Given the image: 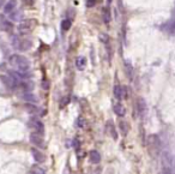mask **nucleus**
I'll return each mask as SVG.
<instances>
[{
    "mask_svg": "<svg viewBox=\"0 0 175 174\" xmlns=\"http://www.w3.org/2000/svg\"><path fill=\"white\" fill-rule=\"evenodd\" d=\"M29 126H30L31 128H34L36 132L41 133V135H43V132H45V126H43V123H42L41 120L36 119V118L30 119V121H29Z\"/></svg>",
    "mask_w": 175,
    "mask_h": 174,
    "instance_id": "20e7f679",
    "label": "nucleus"
},
{
    "mask_svg": "<svg viewBox=\"0 0 175 174\" xmlns=\"http://www.w3.org/2000/svg\"><path fill=\"white\" fill-rule=\"evenodd\" d=\"M16 7H17V1L16 0H8V2H6L5 6H4V12L10 15Z\"/></svg>",
    "mask_w": 175,
    "mask_h": 174,
    "instance_id": "9b49d317",
    "label": "nucleus"
},
{
    "mask_svg": "<svg viewBox=\"0 0 175 174\" xmlns=\"http://www.w3.org/2000/svg\"><path fill=\"white\" fill-rule=\"evenodd\" d=\"M10 64L15 67L17 71L24 72L30 70V63L29 60L23 56H18V54H13L10 56Z\"/></svg>",
    "mask_w": 175,
    "mask_h": 174,
    "instance_id": "f257e3e1",
    "label": "nucleus"
},
{
    "mask_svg": "<svg viewBox=\"0 0 175 174\" xmlns=\"http://www.w3.org/2000/svg\"><path fill=\"white\" fill-rule=\"evenodd\" d=\"M107 131H108V133H110V136L114 138V139H116L118 138V133H116V130H115L114 125H113V123L112 121H108L107 123Z\"/></svg>",
    "mask_w": 175,
    "mask_h": 174,
    "instance_id": "dca6fc26",
    "label": "nucleus"
},
{
    "mask_svg": "<svg viewBox=\"0 0 175 174\" xmlns=\"http://www.w3.org/2000/svg\"><path fill=\"white\" fill-rule=\"evenodd\" d=\"M4 2H5V0H0V7H2V5H4Z\"/></svg>",
    "mask_w": 175,
    "mask_h": 174,
    "instance_id": "f704fd0d",
    "label": "nucleus"
},
{
    "mask_svg": "<svg viewBox=\"0 0 175 174\" xmlns=\"http://www.w3.org/2000/svg\"><path fill=\"white\" fill-rule=\"evenodd\" d=\"M103 19H105V23H109V21H110V13L108 12V8H105L103 10Z\"/></svg>",
    "mask_w": 175,
    "mask_h": 174,
    "instance_id": "a878e982",
    "label": "nucleus"
},
{
    "mask_svg": "<svg viewBox=\"0 0 175 174\" xmlns=\"http://www.w3.org/2000/svg\"><path fill=\"white\" fill-rule=\"evenodd\" d=\"M19 43H21V39H19L18 36H13V37H12V46H13V48L18 49Z\"/></svg>",
    "mask_w": 175,
    "mask_h": 174,
    "instance_id": "b1692460",
    "label": "nucleus"
},
{
    "mask_svg": "<svg viewBox=\"0 0 175 174\" xmlns=\"http://www.w3.org/2000/svg\"><path fill=\"white\" fill-rule=\"evenodd\" d=\"M42 88H43L45 90H47V89L49 88V84H48V80H43V82H42Z\"/></svg>",
    "mask_w": 175,
    "mask_h": 174,
    "instance_id": "cd10ccee",
    "label": "nucleus"
},
{
    "mask_svg": "<svg viewBox=\"0 0 175 174\" xmlns=\"http://www.w3.org/2000/svg\"><path fill=\"white\" fill-rule=\"evenodd\" d=\"M30 47H31V41H29V40H22L21 39V43H19L18 51L25 52V51L30 49Z\"/></svg>",
    "mask_w": 175,
    "mask_h": 174,
    "instance_id": "2eb2a0df",
    "label": "nucleus"
},
{
    "mask_svg": "<svg viewBox=\"0 0 175 174\" xmlns=\"http://www.w3.org/2000/svg\"><path fill=\"white\" fill-rule=\"evenodd\" d=\"M73 147H75V148H78V141H77V139L73 141Z\"/></svg>",
    "mask_w": 175,
    "mask_h": 174,
    "instance_id": "72a5a7b5",
    "label": "nucleus"
},
{
    "mask_svg": "<svg viewBox=\"0 0 175 174\" xmlns=\"http://www.w3.org/2000/svg\"><path fill=\"white\" fill-rule=\"evenodd\" d=\"M114 96H115V99H118L119 101L126 99V97H127V90H126V88L122 87V85H115Z\"/></svg>",
    "mask_w": 175,
    "mask_h": 174,
    "instance_id": "0eeeda50",
    "label": "nucleus"
},
{
    "mask_svg": "<svg viewBox=\"0 0 175 174\" xmlns=\"http://www.w3.org/2000/svg\"><path fill=\"white\" fill-rule=\"evenodd\" d=\"M89 157H90V161H91L92 163H100V161H101V155H100L99 151L96 150H91L89 152Z\"/></svg>",
    "mask_w": 175,
    "mask_h": 174,
    "instance_id": "4468645a",
    "label": "nucleus"
},
{
    "mask_svg": "<svg viewBox=\"0 0 175 174\" xmlns=\"http://www.w3.org/2000/svg\"><path fill=\"white\" fill-rule=\"evenodd\" d=\"M21 87H22L24 91H31L34 89V84L32 83H22Z\"/></svg>",
    "mask_w": 175,
    "mask_h": 174,
    "instance_id": "5701e85b",
    "label": "nucleus"
},
{
    "mask_svg": "<svg viewBox=\"0 0 175 174\" xmlns=\"http://www.w3.org/2000/svg\"><path fill=\"white\" fill-rule=\"evenodd\" d=\"M86 66V58L85 56H78L76 59V67L79 71H83Z\"/></svg>",
    "mask_w": 175,
    "mask_h": 174,
    "instance_id": "ddd939ff",
    "label": "nucleus"
},
{
    "mask_svg": "<svg viewBox=\"0 0 175 174\" xmlns=\"http://www.w3.org/2000/svg\"><path fill=\"white\" fill-rule=\"evenodd\" d=\"M0 27H1V29H2L4 31H6V32H11L13 30V24L11 23V22H8V21H4L2 23L0 24Z\"/></svg>",
    "mask_w": 175,
    "mask_h": 174,
    "instance_id": "a211bd4d",
    "label": "nucleus"
},
{
    "mask_svg": "<svg viewBox=\"0 0 175 174\" xmlns=\"http://www.w3.org/2000/svg\"><path fill=\"white\" fill-rule=\"evenodd\" d=\"M30 142L36 145L37 148H43L45 147V141H43V137L41 133H31L30 135Z\"/></svg>",
    "mask_w": 175,
    "mask_h": 174,
    "instance_id": "423d86ee",
    "label": "nucleus"
},
{
    "mask_svg": "<svg viewBox=\"0 0 175 174\" xmlns=\"http://www.w3.org/2000/svg\"><path fill=\"white\" fill-rule=\"evenodd\" d=\"M71 21L70 19H64L62 22H61V28H62V30H69L70 28H71Z\"/></svg>",
    "mask_w": 175,
    "mask_h": 174,
    "instance_id": "4be33fe9",
    "label": "nucleus"
},
{
    "mask_svg": "<svg viewBox=\"0 0 175 174\" xmlns=\"http://www.w3.org/2000/svg\"><path fill=\"white\" fill-rule=\"evenodd\" d=\"M95 2H96V0H91V1L89 0V1L86 2V6H88V7H91V6H94V5H95Z\"/></svg>",
    "mask_w": 175,
    "mask_h": 174,
    "instance_id": "c85d7f7f",
    "label": "nucleus"
},
{
    "mask_svg": "<svg viewBox=\"0 0 175 174\" xmlns=\"http://www.w3.org/2000/svg\"><path fill=\"white\" fill-rule=\"evenodd\" d=\"M137 109H138V113H139L140 117H143L145 113H146L148 107H146V103H145L144 99H142V97L137 99Z\"/></svg>",
    "mask_w": 175,
    "mask_h": 174,
    "instance_id": "6e6552de",
    "label": "nucleus"
},
{
    "mask_svg": "<svg viewBox=\"0 0 175 174\" xmlns=\"http://www.w3.org/2000/svg\"><path fill=\"white\" fill-rule=\"evenodd\" d=\"M37 25V21L36 19H27V21H23L18 24L17 27V30L21 35H28L30 34L34 28Z\"/></svg>",
    "mask_w": 175,
    "mask_h": 174,
    "instance_id": "f03ea898",
    "label": "nucleus"
},
{
    "mask_svg": "<svg viewBox=\"0 0 175 174\" xmlns=\"http://www.w3.org/2000/svg\"><path fill=\"white\" fill-rule=\"evenodd\" d=\"M23 99L27 102H31V103L37 102V97L34 95L32 93H30V91H25V94L23 95Z\"/></svg>",
    "mask_w": 175,
    "mask_h": 174,
    "instance_id": "f3484780",
    "label": "nucleus"
},
{
    "mask_svg": "<svg viewBox=\"0 0 175 174\" xmlns=\"http://www.w3.org/2000/svg\"><path fill=\"white\" fill-rule=\"evenodd\" d=\"M119 127H120V130H121V132H122V135L124 136H126L127 135V132H129V125L125 123V121H120L119 123Z\"/></svg>",
    "mask_w": 175,
    "mask_h": 174,
    "instance_id": "aec40b11",
    "label": "nucleus"
},
{
    "mask_svg": "<svg viewBox=\"0 0 175 174\" xmlns=\"http://www.w3.org/2000/svg\"><path fill=\"white\" fill-rule=\"evenodd\" d=\"M77 125H78V127H80V128H85L86 127V120L84 118H78V123H77Z\"/></svg>",
    "mask_w": 175,
    "mask_h": 174,
    "instance_id": "393cba45",
    "label": "nucleus"
},
{
    "mask_svg": "<svg viewBox=\"0 0 175 174\" xmlns=\"http://www.w3.org/2000/svg\"><path fill=\"white\" fill-rule=\"evenodd\" d=\"M125 71L127 73V77H129V79H132V77H133V69H132V66L129 64H125Z\"/></svg>",
    "mask_w": 175,
    "mask_h": 174,
    "instance_id": "412c9836",
    "label": "nucleus"
},
{
    "mask_svg": "<svg viewBox=\"0 0 175 174\" xmlns=\"http://www.w3.org/2000/svg\"><path fill=\"white\" fill-rule=\"evenodd\" d=\"M113 109H114V113L118 117H124L126 114V108L122 106L121 103H115Z\"/></svg>",
    "mask_w": 175,
    "mask_h": 174,
    "instance_id": "f8f14e48",
    "label": "nucleus"
},
{
    "mask_svg": "<svg viewBox=\"0 0 175 174\" xmlns=\"http://www.w3.org/2000/svg\"><path fill=\"white\" fill-rule=\"evenodd\" d=\"M5 21V17H4V15H0V24L2 23Z\"/></svg>",
    "mask_w": 175,
    "mask_h": 174,
    "instance_id": "473e14b6",
    "label": "nucleus"
},
{
    "mask_svg": "<svg viewBox=\"0 0 175 174\" xmlns=\"http://www.w3.org/2000/svg\"><path fill=\"white\" fill-rule=\"evenodd\" d=\"M67 102H69V99H64V100H62V101L60 102V107L66 106V104H67Z\"/></svg>",
    "mask_w": 175,
    "mask_h": 174,
    "instance_id": "c756f323",
    "label": "nucleus"
},
{
    "mask_svg": "<svg viewBox=\"0 0 175 174\" xmlns=\"http://www.w3.org/2000/svg\"><path fill=\"white\" fill-rule=\"evenodd\" d=\"M100 40H101V41H103V42H106L107 40H108V37H107V35H105V34H102V35L100 36Z\"/></svg>",
    "mask_w": 175,
    "mask_h": 174,
    "instance_id": "2f4dec72",
    "label": "nucleus"
},
{
    "mask_svg": "<svg viewBox=\"0 0 175 174\" xmlns=\"http://www.w3.org/2000/svg\"><path fill=\"white\" fill-rule=\"evenodd\" d=\"M31 154H32V157L35 158V161L38 163H43L46 161V156L41 151H38L37 149H31Z\"/></svg>",
    "mask_w": 175,
    "mask_h": 174,
    "instance_id": "9d476101",
    "label": "nucleus"
},
{
    "mask_svg": "<svg viewBox=\"0 0 175 174\" xmlns=\"http://www.w3.org/2000/svg\"><path fill=\"white\" fill-rule=\"evenodd\" d=\"M1 79H2V82L6 84V87L11 88V89H13V88H16L18 84H21L19 80H17V79H16L13 76H11L10 73H8L7 76H2Z\"/></svg>",
    "mask_w": 175,
    "mask_h": 174,
    "instance_id": "39448f33",
    "label": "nucleus"
},
{
    "mask_svg": "<svg viewBox=\"0 0 175 174\" xmlns=\"http://www.w3.org/2000/svg\"><path fill=\"white\" fill-rule=\"evenodd\" d=\"M25 1V4L27 5H29V6H31V5H34L35 4V0H24Z\"/></svg>",
    "mask_w": 175,
    "mask_h": 174,
    "instance_id": "7c9ffc66",
    "label": "nucleus"
},
{
    "mask_svg": "<svg viewBox=\"0 0 175 174\" xmlns=\"http://www.w3.org/2000/svg\"><path fill=\"white\" fill-rule=\"evenodd\" d=\"M162 168H163L164 173L173 172V158L169 152H163V155H162Z\"/></svg>",
    "mask_w": 175,
    "mask_h": 174,
    "instance_id": "7ed1b4c3",
    "label": "nucleus"
},
{
    "mask_svg": "<svg viewBox=\"0 0 175 174\" xmlns=\"http://www.w3.org/2000/svg\"><path fill=\"white\" fill-rule=\"evenodd\" d=\"M30 173H32V174H45L46 173V171H45L42 167L37 166V165H34V166L31 167Z\"/></svg>",
    "mask_w": 175,
    "mask_h": 174,
    "instance_id": "6ab92c4d",
    "label": "nucleus"
},
{
    "mask_svg": "<svg viewBox=\"0 0 175 174\" xmlns=\"http://www.w3.org/2000/svg\"><path fill=\"white\" fill-rule=\"evenodd\" d=\"M25 108H27V109H28V111H29V112H30V113H34V112H36V111H37V108H36L35 106H32L31 103H28V104L25 106Z\"/></svg>",
    "mask_w": 175,
    "mask_h": 174,
    "instance_id": "bb28decb",
    "label": "nucleus"
},
{
    "mask_svg": "<svg viewBox=\"0 0 175 174\" xmlns=\"http://www.w3.org/2000/svg\"><path fill=\"white\" fill-rule=\"evenodd\" d=\"M24 17V13L22 10H13L11 13H10V18H11V21H13V22H19V21H22Z\"/></svg>",
    "mask_w": 175,
    "mask_h": 174,
    "instance_id": "1a4fd4ad",
    "label": "nucleus"
}]
</instances>
